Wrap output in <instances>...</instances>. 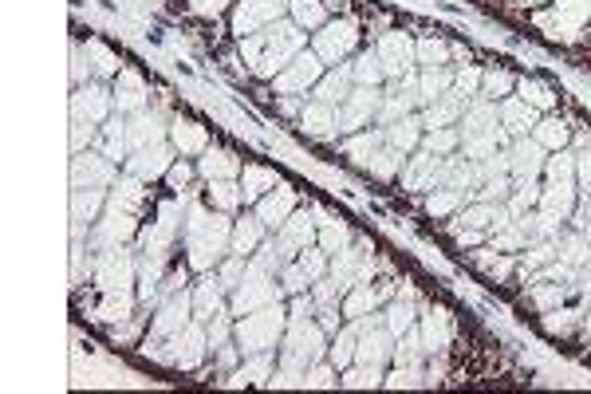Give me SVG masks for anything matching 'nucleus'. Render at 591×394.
I'll use <instances>...</instances> for the list:
<instances>
[{
  "label": "nucleus",
  "instance_id": "1a4fd4ad",
  "mask_svg": "<svg viewBox=\"0 0 591 394\" xmlns=\"http://www.w3.org/2000/svg\"><path fill=\"white\" fill-rule=\"evenodd\" d=\"M320 79H324V60H320L316 52H300L272 83H276L280 95H308Z\"/></svg>",
  "mask_w": 591,
  "mask_h": 394
},
{
  "label": "nucleus",
  "instance_id": "393cba45",
  "mask_svg": "<svg viewBox=\"0 0 591 394\" xmlns=\"http://www.w3.org/2000/svg\"><path fill=\"white\" fill-rule=\"evenodd\" d=\"M300 127L312 134V138H331V134L339 131V127H335V107L312 99V103L300 111Z\"/></svg>",
  "mask_w": 591,
  "mask_h": 394
},
{
  "label": "nucleus",
  "instance_id": "39448f33",
  "mask_svg": "<svg viewBox=\"0 0 591 394\" xmlns=\"http://www.w3.org/2000/svg\"><path fill=\"white\" fill-rule=\"evenodd\" d=\"M119 182V162H111L103 150H79L71 154V190H111Z\"/></svg>",
  "mask_w": 591,
  "mask_h": 394
},
{
  "label": "nucleus",
  "instance_id": "4468645a",
  "mask_svg": "<svg viewBox=\"0 0 591 394\" xmlns=\"http://www.w3.org/2000/svg\"><path fill=\"white\" fill-rule=\"evenodd\" d=\"M190 296H194V320H201V324H209L229 304V292L221 288L217 272H201V280L190 284Z\"/></svg>",
  "mask_w": 591,
  "mask_h": 394
},
{
  "label": "nucleus",
  "instance_id": "dca6fc26",
  "mask_svg": "<svg viewBox=\"0 0 591 394\" xmlns=\"http://www.w3.org/2000/svg\"><path fill=\"white\" fill-rule=\"evenodd\" d=\"M241 158L233 154V150H225V146H205V154L197 158V174H201V182H217V178H241Z\"/></svg>",
  "mask_w": 591,
  "mask_h": 394
},
{
  "label": "nucleus",
  "instance_id": "9d476101",
  "mask_svg": "<svg viewBox=\"0 0 591 394\" xmlns=\"http://www.w3.org/2000/svg\"><path fill=\"white\" fill-rule=\"evenodd\" d=\"M355 40H359V28L351 20H328L320 32H316V56L324 64H343L351 52H355Z\"/></svg>",
  "mask_w": 591,
  "mask_h": 394
},
{
  "label": "nucleus",
  "instance_id": "aec40b11",
  "mask_svg": "<svg viewBox=\"0 0 591 394\" xmlns=\"http://www.w3.org/2000/svg\"><path fill=\"white\" fill-rule=\"evenodd\" d=\"M170 142H174V150L182 154V158H201L205 154V146H209V131L194 123V119H174L170 123Z\"/></svg>",
  "mask_w": 591,
  "mask_h": 394
},
{
  "label": "nucleus",
  "instance_id": "bb28decb",
  "mask_svg": "<svg viewBox=\"0 0 591 394\" xmlns=\"http://www.w3.org/2000/svg\"><path fill=\"white\" fill-rule=\"evenodd\" d=\"M359 335H363V324H347V328L335 331V339H331V347H328V355H331V363H335V367H343V371H347V367L355 363Z\"/></svg>",
  "mask_w": 591,
  "mask_h": 394
},
{
  "label": "nucleus",
  "instance_id": "e433bc0d",
  "mask_svg": "<svg viewBox=\"0 0 591 394\" xmlns=\"http://www.w3.org/2000/svg\"><path fill=\"white\" fill-rule=\"evenodd\" d=\"M481 95H489V99H505V95H513V75H505V71H489V75H481Z\"/></svg>",
  "mask_w": 591,
  "mask_h": 394
},
{
  "label": "nucleus",
  "instance_id": "9b49d317",
  "mask_svg": "<svg viewBox=\"0 0 591 394\" xmlns=\"http://www.w3.org/2000/svg\"><path fill=\"white\" fill-rule=\"evenodd\" d=\"M170 123H174V119H170L162 107H146V111H138V115H127V142H131V154L142 150V146H150V142L170 138Z\"/></svg>",
  "mask_w": 591,
  "mask_h": 394
},
{
  "label": "nucleus",
  "instance_id": "4be33fe9",
  "mask_svg": "<svg viewBox=\"0 0 591 394\" xmlns=\"http://www.w3.org/2000/svg\"><path fill=\"white\" fill-rule=\"evenodd\" d=\"M107 194L111 190H71V221H75V229L99 221V213L107 209Z\"/></svg>",
  "mask_w": 591,
  "mask_h": 394
},
{
  "label": "nucleus",
  "instance_id": "f8f14e48",
  "mask_svg": "<svg viewBox=\"0 0 591 394\" xmlns=\"http://www.w3.org/2000/svg\"><path fill=\"white\" fill-rule=\"evenodd\" d=\"M276 253H280V261H296L304 249H312V241H316V229H312V221H308V213H292L280 229H276Z\"/></svg>",
  "mask_w": 591,
  "mask_h": 394
},
{
  "label": "nucleus",
  "instance_id": "2eb2a0df",
  "mask_svg": "<svg viewBox=\"0 0 591 394\" xmlns=\"http://www.w3.org/2000/svg\"><path fill=\"white\" fill-rule=\"evenodd\" d=\"M264 233H268V225H264L257 213H241V217H233V241H229V253H233V257H253L264 241H268Z\"/></svg>",
  "mask_w": 591,
  "mask_h": 394
},
{
  "label": "nucleus",
  "instance_id": "7ed1b4c3",
  "mask_svg": "<svg viewBox=\"0 0 591 394\" xmlns=\"http://www.w3.org/2000/svg\"><path fill=\"white\" fill-rule=\"evenodd\" d=\"M284 331H288V308L276 300V304H264L249 316H237L233 339L245 355H257V351H276Z\"/></svg>",
  "mask_w": 591,
  "mask_h": 394
},
{
  "label": "nucleus",
  "instance_id": "412c9836",
  "mask_svg": "<svg viewBox=\"0 0 591 394\" xmlns=\"http://www.w3.org/2000/svg\"><path fill=\"white\" fill-rule=\"evenodd\" d=\"M95 150H103L111 162H127L131 158V142H127V115H111L103 127H99V142Z\"/></svg>",
  "mask_w": 591,
  "mask_h": 394
},
{
  "label": "nucleus",
  "instance_id": "f03ea898",
  "mask_svg": "<svg viewBox=\"0 0 591 394\" xmlns=\"http://www.w3.org/2000/svg\"><path fill=\"white\" fill-rule=\"evenodd\" d=\"M304 48H308V32L296 20H276L241 40V60L257 79H276Z\"/></svg>",
  "mask_w": 591,
  "mask_h": 394
},
{
  "label": "nucleus",
  "instance_id": "ea45409f",
  "mask_svg": "<svg viewBox=\"0 0 591 394\" xmlns=\"http://www.w3.org/2000/svg\"><path fill=\"white\" fill-rule=\"evenodd\" d=\"M83 56H87V48H83V44H71V87L91 83V71H95V67L83 64Z\"/></svg>",
  "mask_w": 591,
  "mask_h": 394
},
{
  "label": "nucleus",
  "instance_id": "c756f323",
  "mask_svg": "<svg viewBox=\"0 0 591 394\" xmlns=\"http://www.w3.org/2000/svg\"><path fill=\"white\" fill-rule=\"evenodd\" d=\"M87 60H91L99 79H115V75L123 71V67H119V56H115L107 44H99V40H87Z\"/></svg>",
  "mask_w": 591,
  "mask_h": 394
},
{
  "label": "nucleus",
  "instance_id": "79ce46f5",
  "mask_svg": "<svg viewBox=\"0 0 591 394\" xmlns=\"http://www.w3.org/2000/svg\"><path fill=\"white\" fill-rule=\"evenodd\" d=\"M461 205V190H442V194L430 197V213H438V217H446V213H454Z\"/></svg>",
  "mask_w": 591,
  "mask_h": 394
},
{
  "label": "nucleus",
  "instance_id": "c9c22d12",
  "mask_svg": "<svg viewBox=\"0 0 591 394\" xmlns=\"http://www.w3.org/2000/svg\"><path fill=\"white\" fill-rule=\"evenodd\" d=\"M95 142H99V123H75L71 119V154L91 150Z\"/></svg>",
  "mask_w": 591,
  "mask_h": 394
},
{
  "label": "nucleus",
  "instance_id": "a878e982",
  "mask_svg": "<svg viewBox=\"0 0 591 394\" xmlns=\"http://www.w3.org/2000/svg\"><path fill=\"white\" fill-rule=\"evenodd\" d=\"M591 16V0H560L556 4V20H544L548 28H556V36H576V28Z\"/></svg>",
  "mask_w": 591,
  "mask_h": 394
},
{
  "label": "nucleus",
  "instance_id": "58836bf2",
  "mask_svg": "<svg viewBox=\"0 0 591 394\" xmlns=\"http://www.w3.org/2000/svg\"><path fill=\"white\" fill-rule=\"evenodd\" d=\"M414 52H418V60H422L426 67H442L446 60H450V48H446L442 40H426V44H418Z\"/></svg>",
  "mask_w": 591,
  "mask_h": 394
},
{
  "label": "nucleus",
  "instance_id": "f257e3e1",
  "mask_svg": "<svg viewBox=\"0 0 591 394\" xmlns=\"http://www.w3.org/2000/svg\"><path fill=\"white\" fill-rule=\"evenodd\" d=\"M229 241H233V213L190 201V213H186V225H182V253H186V264L197 276L213 272L229 257Z\"/></svg>",
  "mask_w": 591,
  "mask_h": 394
},
{
  "label": "nucleus",
  "instance_id": "a19ab883",
  "mask_svg": "<svg viewBox=\"0 0 591 394\" xmlns=\"http://www.w3.org/2000/svg\"><path fill=\"white\" fill-rule=\"evenodd\" d=\"M521 91H525V103L528 107H540V111H548L552 107V91L548 87H540V83H521Z\"/></svg>",
  "mask_w": 591,
  "mask_h": 394
},
{
  "label": "nucleus",
  "instance_id": "7c9ffc66",
  "mask_svg": "<svg viewBox=\"0 0 591 394\" xmlns=\"http://www.w3.org/2000/svg\"><path fill=\"white\" fill-rule=\"evenodd\" d=\"M418 138H422V131H418V119H398V123H391V131H387V142L391 146H398L402 154H410L414 146H418Z\"/></svg>",
  "mask_w": 591,
  "mask_h": 394
},
{
  "label": "nucleus",
  "instance_id": "cd10ccee",
  "mask_svg": "<svg viewBox=\"0 0 591 394\" xmlns=\"http://www.w3.org/2000/svg\"><path fill=\"white\" fill-rule=\"evenodd\" d=\"M288 12H292V20H296L300 28H308V32H320V28L328 24V4H324V0H288Z\"/></svg>",
  "mask_w": 591,
  "mask_h": 394
},
{
  "label": "nucleus",
  "instance_id": "f3484780",
  "mask_svg": "<svg viewBox=\"0 0 591 394\" xmlns=\"http://www.w3.org/2000/svg\"><path fill=\"white\" fill-rule=\"evenodd\" d=\"M272 351H257V355H245L237 371H229L221 383L225 387H261V383H272Z\"/></svg>",
  "mask_w": 591,
  "mask_h": 394
},
{
  "label": "nucleus",
  "instance_id": "c03bdc74",
  "mask_svg": "<svg viewBox=\"0 0 591 394\" xmlns=\"http://www.w3.org/2000/svg\"><path fill=\"white\" fill-rule=\"evenodd\" d=\"M588 339H591V324H588Z\"/></svg>",
  "mask_w": 591,
  "mask_h": 394
},
{
  "label": "nucleus",
  "instance_id": "b1692460",
  "mask_svg": "<svg viewBox=\"0 0 591 394\" xmlns=\"http://www.w3.org/2000/svg\"><path fill=\"white\" fill-rule=\"evenodd\" d=\"M205 201L221 213H237L245 205V194H241V182L237 178H217V182H205Z\"/></svg>",
  "mask_w": 591,
  "mask_h": 394
},
{
  "label": "nucleus",
  "instance_id": "6e6552de",
  "mask_svg": "<svg viewBox=\"0 0 591 394\" xmlns=\"http://www.w3.org/2000/svg\"><path fill=\"white\" fill-rule=\"evenodd\" d=\"M174 142L170 138H162V142H150V146H142V150H134L131 158L123 162V170L134 174V178H142V182H158V178H166V170L174 166Z\"/></svg>",
  "mask_w": 591,
  "mask_h": 394
},
{
  "label": "nucleus",
  "instance_id": "20e7f679",
  "mask_svg": "<svg viewBox=\"0 0 591 394\" xmlns=\"http://www.w3.org/2000/svg\"><path fill=\"white\" fill-rule=\"evenodd\" d=\"M190 324H194V296H190V288L170 292V296H162V300L154 304V312H150V331L142 335V343H166V339L182 335Z\"/></svg>",
  "mask_w": 591,
  "mask_h": 394
},
{
  "label": "nucleus",
  "instance_id": "72a5a7b5",
  "mask_svg": "<svg viewBox=\"0 0 591 394\" xmlns=\"http://www.w3.org/2000/svg\"><path fill=\"white\" fill-rule=\"evenodd\" d=\"M347 241H351V233H347V225H339V221H328L324 225V233H320V249L324 253H343L347 249Z\"/></svg>",
  "mask_w": 591,
  "mask_h": 394
},
{
  "label": "nucleus",
  "instance_id": "473e14b6",
  "mask_svg": "<svg viewBox=\"0 0 591 394\" xmlns=\"http://www.w3.org/2000/svg\"><path fill=\"white\" fill-rule=\"evenodd\" d=\"M532 138H536L544 150H560V146L568 142V127H564L560 119H544V123L532 127Z\"/></svg>",
  "mask_w": 591,
  "mask_h": 394
},
{
  "label": "nucleus",
  "instance_id": "ddd939ff",
  "mask_svg": "<svg viewBox=\"0 0 591 394\" xmlns=\"http://www.w3.org/2000/svg\"><path fill=\"white\" fill-rule=\"evenodd\" d=\"M111 95H115V111H119V115H138V111H146V103H150V87H146V79H142L134 67H123V71L115 75Z\"/></svg>",
  "mask_w": 591,
  "mask_h": 394
},
{
  "label": "nucleus",
  "instance_id": "2f4dec72",
  "mask_svg": "<svg viewBox=\"0 0 591 394\" xmlns=\"http://www.w3.org/2000/svg\"><path fill=\"white\" fill-rule=\"evenodd\" d=\"M213 272H217L221 288H225V292H233V288H237V284L245 280V272H249V257H233V253H229L225 261L213 268Z\"/></svg>",
  "mask_w": 591,
  "mask_h": 394
},
{
  "label": "nucleus",
  "instance_id": "0eeeda50",
  "mask_svg": "<svg viewBox=\"0 0 591 394\" xmlns=\"http://www.w3.org/2000/svg\"><path fill=\"white\" fill-rule=\"evenodd\" d=\"M284 12H288V0H237L233 4V32L245 40L268 24L284 20Z\"/></svg>",
  "mask_w": 591,
  "mask_h": 394
},
{
  "label": "nucleus",
  "instance_id": "c85d7f7f",
  "mask_svg": "<svg viewBox=\"0 0 591 394\" xmlns=\"http://www.w3.org/2000/svg\"><path fill=\"white\" fill-rule=\"evenodd\" d=\"M497 115H501V123H505L509 131H517V134H525V131L536 127V111L528 107L525 99H505Z\"/></svg>",
  "mask_w": 591,
  "mask_h": 394
},
{
  "label": "nucleus",
  "instance_id": "6ab92c4d",
  "mask_svg": "<svg viewBox=\"0 0 591 394\" xmlns=\"http://www.w3.org/2000/svg\"><path fill=\"white\" fill-rule=\"evenodd\" d=\"M379 64L387 75H406L410 71V60H414V44L402 36V32H387L383 40H379Z\"/></svg>",
  "mask_w": 591,
  "mask_h": 394
},
{
  "label": "nucleus",
  "instance_id": "f704fd0d",
  "mask_svg": "<svg viewBox=\"0 0 591 394\" xmlns=\"http://www.w3.org/2000/svg\"><path fill=\"white\" fill-rule=\"evenodd\" d=\"M194 178H201V174H197V162H190V158H174V166L166 170V182H170L174 190H186Z\"/></svg>",
  "mask_w": 591,
  "mask_h": 394
},
{
  "label": "nucleus",
  "instance_id": "37998d69",
  "mask_svg": "<svg viewBox=\"0 0 591 394\" xmlns=\"http://www.w3.org/2000/svg\"><path fill=\"white\" fill-rule=\"evenodd\" d=\"M229 4H237V0H190V8H194L197 16H217V12H225Z\"/></svg>",
  "mask_w": 591,
  "mask_h": 394
},
{
  "label": "nucleus",
  "instance_id": "4c0bfd02",
  "mask_svg": "<svg viewBox=\"0 0 591 394\" xmlns=\"http://www.w3.org/2000/svg\"><path fill=\"white\" fill-rule=\"evenodd\" d=\"M422 142H426L430 154H450V150L458 146V131H450V127H434Z\"/></svg>",
  "mask_w": 591,
  "mask_h": 394
},
{
  "label": "nucleus",
  "instance_id": "423d86ee",
  "mask_svg": "<svg viewBox=\"0 0 591 394\" xmlns=\"http://www.w3.org/2000/svg\"><path fill=\"white\" fill-rule=\"evenodd\" d=\"M111 115H115V95L103 79H91V83L71 91V119L75 123H99L103 127Z\"/></svg>",
  "mask_w": 591,
  "mask_h": 394
},
{
  "label": "nucleus",
  "instance_id": "a211bd4d",
  "mask_svg": "<svg viewBox=\"0 0 591 394\" xmlns=\"http://www.w3.org/2000/svg\"><path fill=\"white\" fill-rule=\"evenodd\" d=\"M253 213L261 217L268 229H280V225H284V221L296 213V194H292L288 186H276V190H268V194H264L261 201L253 205Z\"/></svg>",
  "mask_w": 591,
  "mask_h": 394
},
{
  "label": "nucleus",
  "instance_id": "5701e85b",
  "mask_svg": "<svg viewBox=\"0 0 591 394\" xmlns=\"http://www.w3.org/2000/svg\"><path fill=\"white\" fill-rule=\"evenodd\" d=\"M237 182H241L245 205H257V201H261L268 190H276V186H280V178H276L268 166H257V162H249V166L241 170V178H237Z\"/></svg>",
  "mask_w": 591,
  "mask_h": 394
}]
</instances>
